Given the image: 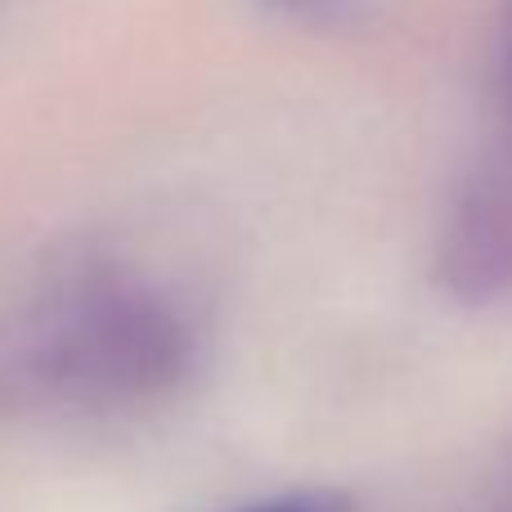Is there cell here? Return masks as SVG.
Segmentation results:
<instances>
[{
	"label": "cell",
	"instance_id": "cell-1",
	"mask_svg": "<svg viewBox=\"0 0 512 512\" xmlns=\"http://www.w3.org/2000/svg\"><path fill=\"white\" fill-rule=\"evenodd\" d=\"M194 306L162 274L117 256L59 270L9 324L0 382L68 409H126L189 378L198 364Z\"/></svg>",
	"mask_w": 512,
	"mask_h": 512
},
{
	"label": "cell",
	"instance_id": "cell-2",
	"mask_svg": "<svg viewBox=\"0 0 512 512\" xmlns=\"http://www.w3.org/2000/svg\"><path fill=\"white\" fill-rule=\"evenodd\" d=\"M252 512H342L328 495H297V499H279V504H265Z\"/></svg>",
	"mask_w": 512,
	"mask_h": 512
}]
</instances>
